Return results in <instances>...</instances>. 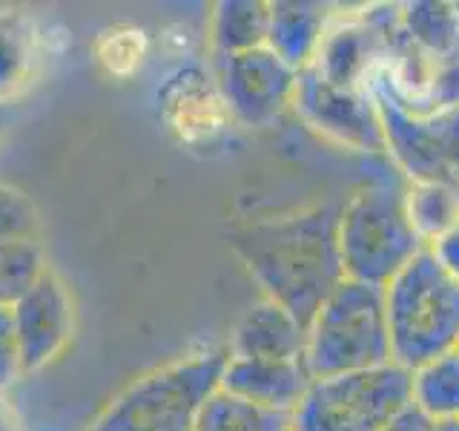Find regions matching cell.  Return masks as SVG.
Wrapping results in <instances>:
<instances>
[{
    "label": "cell",
    "mask_w": 459,
    "mask_h": 431,
    "mask_svg": "<svg viewBox=\"0 0 459 431\" xmlns=\"http://www.w3.org/2000/svg\"><path fill=\"white\" fill-rule=\"evenodd\" d=\"M0 431H29L23 414L14 409V402L6 394H0Z\"/></svg>",
    "instance_id": "83f0119b"
},
{
    "label": "cell",
    "mask_w": 459,
    "mask_h": 431,
    "mask_svg": "<svg viewBox=\"0 0 459 431\" xmlns=\"http://www.w3.org/2000/svg\"><path fill=\"white\" fill-rule=\"evenodd\" d=\"M382 294L391 363L413 371L428 359L459 348V282L428 251L413 256Z\"/></svg>",
    "instance_id": "277c9868"
},
{
    "label": "cell",
    "mask_w": 459,
    "mask_h": 431,
    "mask_svg": "<svg viewBox=\"0 0 459 431\" xmlns=\"http://www.w3.org/2000/svg\"><path fill=\"white\" fill-rule=\"evenodd\" d=\"M313 377L305 359H244L230 356L221 388L270 411L293 414Z\"/></svg>",
    "instance_id": "7c38bea8"
},
{
    "label": "cell",
    "mask_w": 459,
    "mask_h": 431,
    "mask_svg": "<svg viewBox=\"0 0 459 431\" xmlns=\"http://www.w3.org/2000/svg\"><path fill=\"white\" fill-rule=\"evenodd\" d=\"M195 431H293V417L262 409L219 388L201 409Z\"/></svg>",
    "instance_id": "ffe728a7"
},
{
    "label": "cell",
    "mask_w": 459,
    "mask_h": 431,
    "mask_svg": "<svg viewBox=\"0 0 459 431\" xmlns=\"http://www.w3.org/2000/svg\"><path fill=\"white\" fill-rule=\"evenodd\" d=\"M290 110L307 129L327 141L365 155H385V129L370 90H342L301 69Z\"/></svg>",
    "instance_id": "9c48e42d"
},
{
    "label": "cell",
    "mask_w": 459,
    "mask_h": 431,
    "mask_svg": "<svg viewBox=\"0 0 459 431\" xmlns=\"http://www.w3.org/2000/svg\"><path fill=\"white\" fill-rule=\"evenodd\" d=\"M333 18V6L319 4V0H270L264 47L290 69L301 72L313 64Z\"/></svg>",
    "instance_id": "5bb4252c"
},
{
    "label": "cell",
    "mask_w": 459,
    "mask_h": 431,
    "mask_svg": "<svg viewBox=\"0 0 459 431\" xmlns=\"http://www.w3.org/2000/svg\"><path fill=\"white\" fill-rule=\"evenodd\" d=\"M385 129V158L405 181H434L459 190V110L411 112L370 90Z\"/></svg>",
    "instance_id": "52a82bcc"
},
{
    "label": "cell",
    "mask_w": 459,
    "mask_h": 431,
    "mask_svg": "<svg viewBox=\"0 0 459 431\" xmlns=\"http://www.w3.org/2000/svg\"><path fill=\"white\" fill-rule=\"evenodd\" d=\"M267 0H219L210 9L207 40L210 55H241L267 43Z\"/></svg>",
    "instance_id": "2e32d148"
},
{
    "label": "cell",
    "mask_w": 459,
    "mask_h": 431,
    "mask_svg": "<svg viewBox=\"0 0 459 431\" xmlns=\"http://www.w3.org/2000/svg\"><path fill=\"white\" fill-rule=\"evenodd\" d=\"M437 431H459V423H445V426H439Z\"/></svg>",
    "instance_id": "f546056e"
},
{
    "label": "cell",
    "mask_w": 459,
    "mask_h": 431,
    "mask_svg": "<svg viewBox=\"0 0 459 431\" xmlns=\"http://www.w3.org/2000/svg\"><path fill=\"white\" fill-rule=\"evenodd\" d=\"M437 428L439 426L430 420L428 414H422L420 409L413 406V402H408V406L402 409L382 431H437Z\"/></svg>",
    "instance_id": "484cf974"
},
{
    "label": "cell",
    "mask_w": 459,
    "mask_h": 431,
    "mask_svg": "<svg viewBox=\"0 0 459 431\" xmlns=\"http://www.w3.org/2000/svg\"><path fill=\"white\" fill-rule=\"evenodd\" d=\"M405 179L394 164L370 176L339 205V253L344 279L385 287L425 251L405 210Z\"/></svg>",
    "instance_id": "7a4b0ae2"
},
{
    "label": "cell",
    "mask_w": 459,
    "mask_h": 431,
    "mask_svg": "<svg viewBox=\"0 0 459 431\" xmlns=\"http://www.w3.org/2000/svg\"><path fill=\"white\" fill-rule=\"evenodd\" d=\"M411 402V371L387 363L319 377L296 406L293 431H382Z\"/></svg>",
    "instance_id": "8992f818"
},
{
    "label": "cell",
    "mask_w": 459,
    "mask_h": 431,
    "mask_svg": "<svg viewBox=\"0 0 459 431\" xmlns=\"http://www.w3.org/2000/svg\"><path fill=\"white\" fill-rule=\"evenodd\" d=\"M402 35L428 57H442L459 49V4L416 0L399 6Z\"/></svg>",
    "instance_id": "e0dca14e"
},
{
    "label": "cell",
    "mask_w": 459,
    "mask_h": 431,
    "mask_svg": "<svg viewBox=\"0 0 459 431\" xmlns=\"http://www.w3.org/2000/svg\"><path fill=\"white\" fill-rule=\"evenodd\" d=\"M0 345H14V316L9 305H0Z\"/></svg>",
    "instance_id": "f1b7e54d"
},
{
    "label": "cell",
    "mask_w": 459,
    "mask_h": 431,
    "mask_svg": "<svg viewBox=\"0 0 459 431\" xmlns=\"http://www.w3.org/2000/svg\"><path fill=\"white\" fill-rule=\"evenodd\" d=\"M23 377L21 371V359L14 345H0V394H6L9 388Z\"/></svg>",
    "instance_id": "4316f807"
},
{
    "label": "cell",
    "mask_w": 459,
    "mask_h": 431,
    "mask_svg": "<svg viewBox=\"0 0 459 431\" xmlns=\"http://www.w3.org/2000/svg\"><path fill=\"white\" fill-rule=\"evenodd\" d=\"M155 107L167 133L184 147H212L236 127L210 69L198 64L172 69L158 84Z\"/></svg>",
    "instance_id": "8fae6325"
},
{
    "label": "cell",
    "mask_w": 459,
    "mask_h": 431,
    "mask_svg": "<svg viewBox=\"0 0 459 431\" xmlns=\"http://www.w3.org/2000/svg\"><path fill=\"white\" fill-rule=\"evenodd\" d=\"M425 251L437 259V265L448 273V277L459 282V222L445 230L439 239L430 242Z\"/></svg>",
    "instance_id": "d4e9b609"
},
{
    "label": "cell",
    "mask_w": 459,
    "mask_h": 431,
    "mask_svg": "<svg viewBox=\"0 0 459 431\" xmlns=\"http://www.w3.org/2000/svg\"><path fill=\"white\" fill-rule=\"evenodd\" d=\"M224 348H201L141 374L100 409L86 431H195L201 409L221 388Z\"/></svg>",
    "instance_id": "3957f363"
},
{
    "label": "cell",
    "mask_w": 459,
    "mask_h": 431,
    "mask_svg": "<svg viewBox=\"0 0 459 431\" xmlns=\"http://www.w3.org/2000/svg\"><path fill=\"white\" fill-rule=\"evenodd\" d=\"M210 75L236 127L264 129L290 110L299 72L262 47L241 55H212Z\"/></svg>",
    "instance_id": "ba28073f"
},
{
    "label": "cell",
    "mask_w": 459,
    "mask_h": 431,
    "mask_svg": "<svg viewBox=\"0 0 459 431\" xmlns=\"http://www.w3.org/2000/svg\"><path fill=\"white\" fill-rule=\"evenodd\" d=\"M307 328L270 299H258L238 316L227 342L230 356L244 359H301Z\"/></svg>",
    "instance_id": "4fadbf2b"
},
{
    "label": "cell",
    "mask_w": 459,
    "mask_h": 431,
    "mask_svg": "<svg viewBox=\"0 0 459 431\" xmlns=\"http://www.w3.org/2000/svg\"><path fill=\"white\" fill-rule=\"evenodd\" d=\"M405 210L411 227L428 248L445 230L459 222V190L434 181H408L405 184Z\"/></svg>",
    "instance_id": "44dd1931"
},
{
    "label": "cell",
    "mask_w": 459,
    "mask_h": 431,
    "mask_svg": "<svg viewBox=\"0 0 459 431\" xmlns=\"http://www.w3.org/2000/svg\"><path fill=\"white\" fill-rule=\"evenodd\" d=\"M152 55V38L143 26L115 23L92 40V57L112 81H133Z\"/></svg>",
    "instance_id": "d6986e66"
},
{
    "label": "cell",
    "mask_w": 459,
    "mask_h": 431,
    "mask_svg": "<svg viewBox=\"0 0 459 431\" xmlns=\"http://www.w3.org/2000/svg\"><path fill=\"white\" fill-rule=\"evenodd\" d=\"M459 110V49L430 61L425 112Z\"/></svg>",
    "instance_id": "cb8c5ba5"
},
{
    "label": "cell",
    "mask_w": 459,
    "mask_h": 431,
    "mask_svg": "<svg viewBox=\"0 0 459 431\" xmlns=\"http://www.w3.org/2000/svg\"><path fill=\"white\" fill-rule=\"evenodd\" d=\"M43 55L47 40L40 23L18 6H0V104L29 90Z\"/></svg>",
    "instance_id": "9a60e30c"
},
{
    "label": "cell",
    "mask_w": 459,
    "mask_h": 431,
    "mask_svg": "<svg viewBox=\"0 0 459 431\" xmlns=\"http://www.w3.org/2000/svg\"><path fill=\"white\" fill-rule=\"evenodd\" d=\"M230 248L258 282L264 299L293 313L305 328L327 294L344 282L339 205L333 201L241 227Z\"/></svg>",
    "instance_id": "6da1fadb"
},
{
    "label": "cell",
    "mask_w": 459,
    "mask_h": 431,
    "mask_svg": "<svg viewBox=\"0 0 459 431\" xmlns=\"http://www.w3.org/2000/svg\"><path fill=\"white\" fill-rule=\"evenodd\" d=\"M40 236V213L23 190L0 179V242H23Z\"/></svg>",
    "instance_id": "603a6c76"
},
{
    "label": "cell",
    "mask_w": 459,
    "mask_h": 431,
    "mask_svg": "<svg viewBox=\"0 0 459 431\" xmlns=\"http://www.w3.org/2000/svg\"><path fill=\"white\" fill-rule=\"evenodd\" d=\"M12 316L14 351H18L23 377L49 368L75 337V299L55 268H49L14 302Z\"/></svg>",
    "instance_id": "30bf717a"
},
{
    "label": "cell",
    "mask_w": 459,
    "mask_h": 431,
    "mask_svg": "<svg viewBox=\"0 0 459 431\" xmlns=\"http://www.w3.org/2000/svg\"><path fill=\"white\" fill-rule=\"evenodd\" d=\"M411 402L437 426L459 423V348L411 371Z\"/></svg>",
    "instance_id": "ac0fdd59"
},
{
    "label": "cell",
    "mask_w": 459,
    "mask_h": 431,
    "mask_svg": "<svg viewBox=\"0 0 459 431\" xmlns=\"http://www.w3.org/2000/svg\"><path fill=\"white\" fill-rule=\"evenodd\" d=\"M301 359L313 380L370 371L391 363L382 287L356 279L339 282L307 322Z\"/></svg>",
    "instance_id": "5b68a950"
},
{
    "label": "cell",
    "mask_w": 459,
    "mask_h": 431,
    "mask_svg": "<svg viewBox=\"0 0 459 431\" xmlns=\"http://www.w3.org/2000/svg\"><path fill=\"white\" fill-rule=\"evenodd\" d=\"M49 270L40 242H0V305H14Z\"/></svg>",
    "instance_id": "7402d4cb"
}]
</instances>
